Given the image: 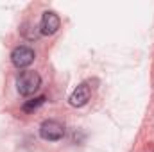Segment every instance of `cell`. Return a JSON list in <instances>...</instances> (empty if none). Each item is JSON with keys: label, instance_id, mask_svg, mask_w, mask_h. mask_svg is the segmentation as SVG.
<instances>
[{"label": "cell", "instance_id": "6da1fadb", "mask_svg": "<svg viewBox=\"0 0 154 152\" xmlns=\"http://www.w3.org/2000/svg\"><path fill=\"white\" fill-rule=\"evenodd\" d=\"M39 86H41V77L32 70L20 72V75L16 77V90L20 95H32L39 90Z\"/></svg>", "mask_w": 154, "mask_h": 152}, {"label": "cell", "instance_id": "7a4b0ae2", "mask_svg": "<svg viewBox=\"0 0 154 152\" xmlns=\"http://www.w3.org/2000/svg\"><path fill=\"white\" fill-rule=\"evenodd\" d=\"M39 136L47 141H57L65 136V127L57 120H45L39 125Z\"/></svg>", "mask_w": 154, "mask_h": 152}, {"label": "cell", "instance_id": "3957f363", "mask_svg": "<svg viewBox=\"0 0 154 152\" xmlns=\"http://www.w3.org/2000/svg\"><path fill=\"white\" fill-rule=\"evenodd\" d=\"M11 61L16 68H27L32 61H34V50L31 47L20 45L11 52Z\"/></svg>", "mask_w": 154, "mask_h": 152}, {"label": "cell", "instance_id": "277c9868", "mask_svg": "<svg viewBox=\"0 0 154 152\" xmlns=\"http://www.w3.org/2000/svg\"><path fill=\"white\" fill-rule=\"evenodd\" d=\"M61 25V20L59 16L54 13V11H45L43 16H41V23H39V32L41 34H56L57 29Z\"/></svg>", "mask_w": 154, "mask_h": 152}, {"label": "cell", "instance_id": "5b68a950", "mask_svg": "<svg viewBox=\"0 0 154 152\" xmlns=\"http://www.w3.org/2000/svg\"><path fill=\"white\" fill-rule=\"evenodd\" d=\"M90 97H91V88L86 82H82V84L77 86L75 90H74V93L70 95V104L74 108H82L90 100Z\"/></svg>", "mask_w": 154, "mask_h": 152}, {"label": "cell", "instance_id": "8992f818", "mask_svg": "<svg viewBox=\"0 0 154 152\" xmlns=\"http://www.w3.org/2000/svg\"><path fill=\"white\" fill-rule=\"evenodd\" d=\"M45 100H47V99H45L43 95H41V97H36V99H31L29 102H25V104H23V108H22V109H23L25 113H32V111H36V109H38L39 106H43V102H45Z\"/></svg>", "mask_w": 154, "mask_h": 152}]
</instances>
